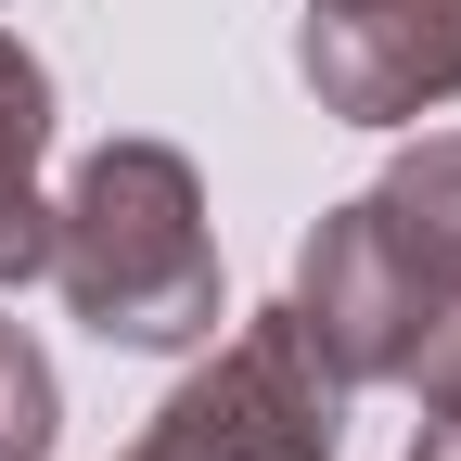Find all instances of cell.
Here are the masks:
<instances>
[{"mask_svg": "<svg viewBox=\"0 0 461 461\" xmlns=\"http://www.w3.org/2000/svg\"><path fill=\"white\" fill-rule=\"evenodd\" d=\"M39 282L65 295L103 346H141V359H180L218 346L230 282H218V230H205V180L180 141H103L65 167L39 230Z\"/></svg>", "mask_w": 461, "mask_h": 461, "instance_id": "6da1fadb", "label": "cell"}, {"mask_svg": "<svg viewBox=\"0 0 461 461\" xmlns=\"http://www.w3.org/2000/svg\"><path fill=\"white\" fill-rule=\"evenodd\" d=\"M448 308H461V129H423L372 193H346L295 244V321L346 384H411Z\"/></svg>", "mask_w": 461, "mask_h": 461, "instance_id": "7a4b0ae2", "label": "cell"}, {"mask_svg": "<svg viewBox=\"0 0 461 461\" xmlns=\"http://www.w3.org/2000/svg\"><path fill=\"white\" fill-rule=\"evenodd\" d=\"M346 384L321 359V333L295 321V295L230 321V346H205V359L180 372V397L115 448V461H333L346 448Z\"/></svg>", "mask_w": 461, "mask_h": 461, "instance_id": "3957f363", "label": "cell"}, {"mask_svg": "<svg viewBox=\"0 0 461 461\" xmlns=\"http://www.w3.org/2000/svg\"><path fill=\"white\" fill-rule=\"evenodd\" d=\"M295 77L346 129H411L461 103V0H308Z\"/></svg>", "mask_w": 461, "mask_h": 461, "instance_id": "277c9868", "label": "cell"}, {"mask_svg": "<svg viewBox=\"0 0 461 461\" xmlns=\"http://www.w3.org/2000/svg\"><path fill=\"white\" fill-rule=\"evenodd\" d=\"M39 167H51V65L0 26V295L39 282V230H51Z\"/></svg>", "mask_w": 461, "mask_h": 461, "instance_id": "5b68a950", "label": "cell"}, {"mask_svg": "<svg viewBox=\"0 0 461 461\" xmlns=\"http://www.w3.org/2000/svg\"><path fill=\"white\" fill-rule=\"evenodd\" d=\"M51 436H65V384L26 321H0V461H51Z\"/></svg>", "mask_w": 461, "mask_h": 461, "instance_id": "8992f818", "label": "cell"}, {"mask_svg": "<svg viewBox=\"0 0 461 461\" xmlns=\"http://www.w3.org/2000/svg\"><path fill=\"white\" fill-rule=\"evenodd\" d=\"M411 384H423V436H411V461H461V308L436 321V346L411 359Z\"/></svg>", "mask_w": 461, "mask_h": 461, "instance_id": "52a82bcc", "label": "cell"}]
</instances>
